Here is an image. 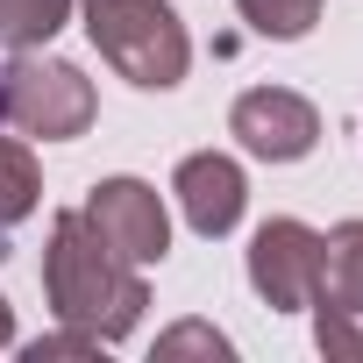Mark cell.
<instances>
[{"label":"cell","mask_w":363,"mask_h":363,"mask_svg":"<svg viewBox=\"0 0 363 363\" xmlns=\"http://www.w3.org/2000/svg\"><path fill=\"white\" fill-rule=\"evenodd\" d=\"M43 299L65 328L121 342V335H135V320L150 306V285H143L135 264H121L93 235V221L79 207H65V214H50V235H43Z\"/></svg>","instance_id":"obj_1"},{"label":"cell","mask_w":363,"mask_h":363,"mask_svg":"<svg viewBox=\"0 0 363 363\" xmlns=\"http://www.w3.org/2000/svg\"><path fill=\"white\" fill-rule=\"evenodd\" d=\"M93 50L135 86V93H171L193 72V36L164 0H79Z\"/></svg>","instance_id":"obj_2"},{"label":"cell","mask_w":363,"mask_h":363,"mask_svg":"<svg viewBox=\"0 0 363 363\" xmlns=\"http://www.w3.org/2000/svg\"><path fill=\"white\" fill-rule=\"evenodd\" d=\"M0 107H8V128H22V135L72 143V135L93 128V79L65 57L15 50L0 65Z\"/></svg>","instance_id":"obj_3"},{"label":"cell","mask_w":363,"mask_h":363,"mask_svg":"<svg viewBox=\"0 0 363 363\" xmlns=\"http://www.w3.org/2000/svg\"><path fill=\"white\" fill-rule=\"evenodd\" d=\"M313 342H320V356L363 363V221H335V228L320 235Z\"/></svg>","instance_id":"obj_4"},{"label":"cell","mask_w":363,"mask_h":363,"mask_svg":"<svg viewBox=\"0 0 363 363\" xmlns=\"http://www.w3.org/2000/svg\"><path fill=\"white\" fill-rule=\"evenodd\" d=\"M79 214H86L93 235H100L121 264H135V271H150V264L171 257V214H164L157 186H143V178H100Z\"/></svg>","instance_id":"obj_5"},{"label":"cell","mask_w":363,"mask_h":363,"mask_svg":"<svg viewBox=\"0 0 363 363\" xmlns=\"http://www.w3.org/2000/svg\"><path fill=\"white\" fill-rule=\"evenodd\" d=\"M250 285L271 313H299L313 306V285H320V228L278 214L250 235Z\"/></svg>","instance_id":"obj_6"},{"label":"cell","mask_w":363,"mask_h":363,"mask_svg":"<svg viewBox=\"0 0 363 363\" xmlns=\"http://www.w3.org/2000/svg\"><path fill=\"white\" fill-rule=\"evenodd\" d=\"M228 135H235L250 157H264V164H299V157H313V143H320V114H313V100L292 93V86H250V93L228 107Z\"/></svg>","instance_id":"obj_7"},{"label":"cell","mask_w":363,"mask_h":363,"mask_svg":"<svg viewBox=\"0 0 363 363\" xmlns=\"http://www.w3.org/2000/svg\"><path fill=\"white\" fill-rule=\"evenodd\" d=\"M171 193H178V214H186L193 235L221 242V235L242 221V207H250V178H242L235 157H221V150H193L186 164L171 171Z\"/></svg>","instance_id":"obj_8"},{"label":"cell","mask_w":363,"mask_h":363,"mask_svg":"<svg viewBox=\"0 0 363 363\" xmlns=\"http://www.w3.org/2000/svg\"><path fill=\"white\" fill-rule=\"evenodd\" d=\"M43 200V171H36V150L22 135H0V257H8V228H22Z\"/></svg>","instance_id":"obj_9"},{"label":"cell","mask_w":363,"mask_h":363,"mask_svg":"<svg viewBox=\"0 0 363 363\" xmlns=\"http://www.w3.org/2000/svg\"><path fill=\"white\" fill-rule=\"evenodd\" d=\"M79 0H0V43L8 50H43L65 22H72Z\"/></svg>","instance_id":"obj_10"},{"label":"cell","mask_w":363,"mask_h":363,"mask_svg":"<svg viewBox=\"0 0 363 363\" xmlns=\"http://www.w3.org/2000/svg\"><path fill=\"white\" fill-rule=\"evenodd\" d=\"M242 8V22L257 29V36H271V43H299L313 22H320V0H235Z\"/></svg>","instance_id":"obj_11"},{"label":"cell","mask_w":363,"mask_h":363,"mask_svg":"<svg viewBox=\"0 0 363 363\" xmlns=\"http://www.w3.org/2000/svg\"><path fill=\"white\" fill-rule=\"evenodd\" d=\"M157 356H235V342L221 328H207V320H186V328L157 335Z\"/></svg>","instance_id":"obj_12"},{"label":"cell","mask_w":363,"mask_h":363,"mask_svg":"<svg viewBox=\"0 0 363 363\" xmlns=\"http://www.w3.org/2000/svg\"><path fill=\"white\" fill-rule=\"evenodd\" d=\"M22 356H29V363H57V356H100V335H86V328H57V335H36Z\"/></svg>","instance_id":"obj_13"},{"label":"cell","mask_w":363,"mask_h":363,"mask_svg":"<svg viewBox=\"0 0 363 363\" xmlns=\"http://www.w3.org/2000/svg\"><path fill=\"white\" fill-rule=\"evenodd\" d=\"M15 342V306H8V292H0V349Z\"/></svg>","instance_id":"obj_14"},{"label":"cell","mask_w":363,"mask_h":363,"mask_svg":"<svg viewBox=\"0 0 363 363\" xmlns=\"http://www.w3.org/2000/svg\"><path fill=\"white\" fill-rule=\"evenodd\" d=\"M0 121H8V107H0Z\"/></svg>","instance_id":"obj_15"}]
</instances>
